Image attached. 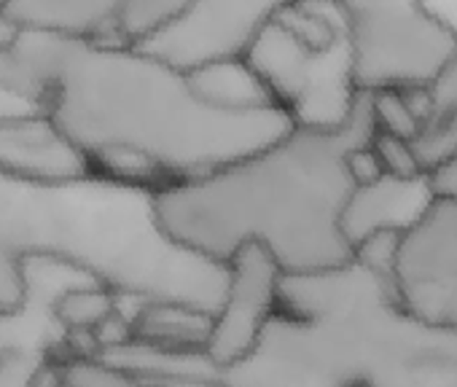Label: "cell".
<instances>
[{"label":"cell","instance_id":"cell-1","mask_svg":"<svg viewBox=\"0 0 457 387\" xmlns=\"http://www.w3.org/2000/svg\"><path fill=\"white\" fill-rule=\"evenodd\" d=\"M14 54L52 121L108 177L154 188L196 180L296 127L280 105L212 100L191 76L129 46L22 30Z\"/></svg>","mask_w":457,"mask_h":387},{"label":"cell","instance_id":"cell-2","mask_svg":"<svg viewBox=\"0 0 457 387\" xmlns=\"http://www.w3.org/2000/svg\"><path fill=\"white\" fill-rule=\"evenodd\" d=\"M374 135L371 95L358 92L334 127L296 124L212 175L156 188L159 221L172 240L218 264L262 245L286 275L339 269L355 256L342 226L355 194L347 153Z\"/></svg>","mask_w":457,"mask_h":387},{"label":"cell","instance_id":"cell-3","mask_svg":"<svg viewBox=\"0 0 457 387\" xmlns=\"http://www.w3.org/2000/svg\"><path fill=\"white\" fill-rule=\"evenodd\" d=\"M28 256H54L92 272L113 293L212 317L228 291V264L167 235L154 185L97 172L41 183L0 169V312L22 301Z\"/></svg>","mask_w":457,"mask_h":387},{"label":"cell","instance_id":"cell-4","mask_svg":"<svg viewBox=\"0 0 457 387\" xmlns=\"http://www.w3.org/2000/svg\"><path fill=\"white\" fill-rule=\"evenodd\" d=\"M218 387H457V328L430 325L355 259L286 275L278 312Z\"/></svg>","mask_w":457,"mask_h":387},{"label":"cell","instance_id":"cell-5","mask_svg":"<svg viewBox=\"0 0 457 387\" xmlns=\"http://www.w3.org/2000/svg\"><path fill=\"white\" fill-rule=\"evenodd\" d=\"M355 92L428 89L457 54V30L417 0H337Z\"/></svg>","mask_w":457,"mask_h":387},{"label":"cell","instance_id":"cell-6","mask_svg":"<svg viewBox=\"0 0 457 387\" xmlns=\"http://www.w3.org/2000/svg\"><path fill=\"white\" fill-rule=\"evenodd\" d=\"M22 285L20 307L0 312V387H33L38 371L54 363L52 352L68 344L60 301L81 288H105L92 272L54 256H28Z\"/></svg>","mask_w":457,"mask_h":387},{"label":"cell","instance_id":"cell-7","mask_svg":"<svg viewBox=\"0 0 457 387\" xmlns=\"http://www.w3.org/2000/svg\"><path fill=\"white\" fill-rule=\"evenodd\" d=\"M280 4L270 0H194L135 49L183 76L245 62Z\"/></svg>","mask_w":457,"mask_h":387},{"label":"cell","instance_id":"cell-8","mask_svg":"<svg viewBox=\"0 0 457 387\" xmlns=\"http://www.w3.org/2000/svg\"><path fill=\"white\" fill-rule=\"evenodd\" d=\"M393 288L414 317L457 328V205L433 200L398 240Z\"/></svg>","mask_w":457,"mask_h":387},{"label":"cell","instance_id":"cell-9","mask_svg":"<svg viewBox=\"0 0 457 387\" xmlns=\"http://www.w3.org/2000/svg\"><path fill=\"white\" fill-rule=\"evenodd\" d=\"M286 272L262 245H245L228 261V291L212 317L207 358L218 371L240 363L253 352L264 328L278 312Z\"/></svg>","mask_w":457,"mask_h":387},{"label":"cell","instance_id":"cell-10","mask_svg":"<svg viewBox=\"0 0 457 387\" xmlns=\"http://www.w3.org/2000/svg\"><path fill=\"white\" fill-rule=\"evenodd\" d=\"M0 169L28 180L65 183L92 175V161L49 113H41L0 121Z\"/></svg>","mask_w":457,"mask_h":387},{"label":"cell","instance_id":"cell-11","mask_svg":"<svg viewBox=\"0 0 457 387\" xmlns=\"http://www.w3.org/2000/svg\"><path fill=\"white\" fill-rule=\"evenodd\" d=\"M430 202L433 197H430L425 175L414 180H398V177L385 175L374 185L355 188L342 218L345 237L350 240L355 251L371 235L406 232L422 218Z\"/></svg>","mask_w":457,"mask_h":387},{"label":"cell","instance_id":"cell-12","mask_svg":"<svg viewBox=\"0 0 457 387\" xmlns=\"http://www.w3.org/2000/svg\"><path fill=\"white\" fill-rule=\"evenodd\" d=\"M119 0H9L0 14L20 30L127 46L116 28Z\"/></svg>","mask_w":457,"mask_h":387},{"label":"cell","instance_id":"cell-13","mask_svg":"<svg viewBox=\"0 0 457 387\" xmlns=\"http://www.w3.org/2000/svg\"><path fill=\"white\" fill-rule=\"evenodd\" d=\"M411 145L425 172L457 156V54L425 89L422 127Z\"/></svg>","mask_w":457,"mask_h":387},{"label":"cell","instance_id":"cell-14","mask_svg":"<svg viewBox=\"0 0 457 387\" xmlns=\"http://www.w3.org/2000/svg\"><path fill=\"white\" fill-rule=\"evenodd\" d=\"M210 331L212 315L180 304H145L132 323L135 342L188 352H204Z\"/></svg>","mask_w":457,"mask_h":387},{"label":"cell","instance_id":"cell-15","mask_svg":"<svg viewBox=\"0 0 457 387\" xmlns=\"http://www.w3.org/2000/svg\"><path fill=\"white\" fill-rule=\"evenodd\" d=\"M183 9L186 0H119V36L129 49H135L137 44L156 36L162 28H167Z\"/></svg>","mask_w":457,"mask_h":387},{"label":"cell","instance_id":"cell-16","mask_svg":"<svg viewBox=\"0 0 457 387\" xmlns=\"http://www.w3.org/2000/svg\"><path fill=\"white\" fill-rule=\"evenodd\" d=\"M371 113L377 132H387L395 137H403L409 143L417 140L425 113V89L417 92H374L371 95Z\"/></svg>","mask_w":457,"mask_h":387},{"label":"cell","instance_id":"cell-17","mask_svg":"<svg viewBox=\"0 0 457 387\" xmlns=\"http://www.w3.org/2000/svg\"><path fill=\"white\" fill-rule=\"evenodd\" d=\"M113 312H116V299L113 291L108 288L73 291L57 307V317L68 331H95Z\"/></svg>","mask_w":457,"mask_h":387},{"label":"cell","instance_id":"cell-18","mask_svg":"<svg viewBox=\"0 0 457 387\" xmlns=\"http://www.w3.org/2000/svg\"><path fill=\"white\" fill-rule=\"evenodd\" d=\"M374 153L379 156V164L385 169V175L398 177V180H414L428 175L420 164V156L414 151V145L403 137L387 135V132H377L371 140Z\"/></svg>","mask_w":457,"mask_h":387},{"label":"cell","instance_id":"cell-19","mask_svg":"<svg viewBox=\"0 0 457 387\" xmlns=\"http://www.w3.org/2000/svg\"><path fill=\"white\" fill-rule=\"evenodd\" d=\"M65 387H143L135 376L97 360V358H73L62 363Z\"/></svg>","mask_w":457,"mask_h":387},{"label":"cell","instance_id":"cell-20","mask_svg":"<svg viewBox=\"0 0 457 387\" xmlns=\"http://www.w3.org/2000/svg\"><path fill=\"white\" fill-rule=\"evenodd\" d=\"M347 172H350V180L355 183V188L374 185L385 177V169H382L379 156L374 153L371 143L358 145L347 153Z\"/></svg>","mask_w":457,"mask_h":387},{"label":"cell","instance_id":"cell-21","mask_svg":"<svg viewBox=\"0 0 457 387\" xmlns=\"http://www.w3.org/2000/svg\"><path fill=\"white\" fill-rule=\"evenodd\" d=\"M425 177H428V188L433 200L457 205V156L436 164Z\"/></svg>","mask_w":457,"mask_h":387},{"label":"cell","instance_id":"cell-22","mask_svg":"<svg viewBox=\"0 0 457 387\" xmlns=\"http://www.w3.org/2000/svg\"><path fill=\"white\" fill-rule=\"evenodd\" d=\"M95 339H97V347H100V352L103 350H116V347H121V344H129L132 339H135V333H132V325L121 317V315H111L108 320H103L97 328H95Z\"/></svg>","mask_w":457,"mask_h":387},{"label":"cell","instance_id":"cell-23","mask_svg":"<svg viewBox=\"0 0 457 387\" xmlns=\"http://www.w3.org/2000/svg\"><path fill=\"white\" fill-rule=\"evenodd\" d=\"M46 113V108L30 97H22L6 86H0V121L6 119H22V116H41Z\"/></svg>","mask_w":457,"mask_h":387},{"label":"cell","instance_id":"cell-24","mask_svg":"<svg viewBox=\"0 0 457 387\" xmlns=\"http://www.w3.org/2000/svg\"><path fill=\"white\" fill-rule=\"evenodd\" d=\"M33 387H65V379H62V366L57 363H49L38 371V376L33 379Z\"/></svg>","mask_w":457,"mask_h":387},{"label":"cell","instance_id":"cell-25","mask_svg":"<svg viewBox=\"0 0 457 387\" xmlns=\"http://www.w3.org/2000/svg\"><path fill=\"white\" fill-rule=\"evenodd\" d=\"M20 28L14 22H9L4 14H0V52H12L20 41Z\"/></svg>","mask_w":457,"mask_h":387}]
</instances>
